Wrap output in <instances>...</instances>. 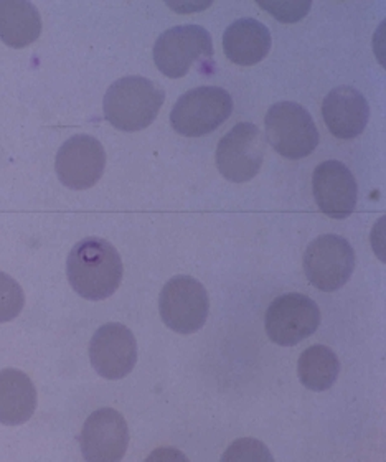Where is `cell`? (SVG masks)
I'll list each match as a JSON object with an SVG mask.
<instances>
[{
	"mask_svg": "<svg viewBox=\"0 0 386 462\" xmlns=\"http://www.w3.org/2000/svg\"><path fill=\"white\" fill-rule=\"evenodd\" d=\"M67 276L79 298L103 300L111 298L123 281V260L109 241L89 236L69 253Z\"/></svg>",
	"mask_w": 386,
	"mask_h": 462,
	"instance_id": "6da1fadb",
	"label": "cell"
},
{
	"mask_svg": "<svg viewBox=\"0 0 386 462\" xmlns=\"http://www.w3.org/2000/svg\"><path fill=\"white\" fill-rule=\"evenodd\" d=\"M165 91L144 77L115 81L105 97V117L119 131L135 133L152 125L164 106Z\"/></svg>",
	"mask_w": 386,
	"mask_h": 462,
	"instance_id": "7a4b0ae2",
	"label": "cell"
},
{
	"mask_svg": "<svg viewBox=\"0 0 386 462\" xmlns=\"http://www.w3.org/2000/svg\"><path fill=\"white\" fill-rule=\"evenodd\" d=\"M264 127L272 149L290 161L308 157L319 144V131L309 111L292 101L272 105L264 117Z\"/></svg>",
	"mask_w": 386,
	"mask_h": 462,
	"instance_id": "3957f363",
	"label": "cell"
},
{
	"mask_svg": "<svg viewBox=\"0 0 386 462\" xmlns=\"http://www.w3.org/2000/svg\"><path fill=\"white\" fill-rule=\"evenodd\" d=\"M233 99L226 89L200 87L179 97L170 113V125L185 137L213 133L232 116Z\"/></svg>",
	"mask_w": 386,
	"mask_h": 462,
	"instance_id": "277c9868",
	"label": "cell"
},
{
	"mask_svg": "<svg viewBox=\"0 0 386 462\" xmlns=\"http://www.w3.org/2000/svg\"><path fill=\"white\" fill-rule=\"evenodd\" d=\"M212 58V35L200 25H177L155 42V67L165 77L184 78L193 65L210 63Z\"/></svg>",
	"mask_w": 386,
	"mask_h": 462,
	"instance_id": "5b68a950",
	"label": "cell"
},
{
	"mask_svg": "<svg viewBox=\"0 0 386 462\" xmlns=\"http://www.w3.org/2000/svg\"><path fill=\"white\" fill-rule=\"evenodd\" d=\"M302 264L312 286L324 292H334L352 278L355 253L344 236L322 235L308 246Z\"/></svg>",
	"mask_w": 386,
	"mask_h": 462,
	"instance_id": "8992f818",
	"label": "cell"
},
{
	"mask_svg": "<svg viewBox=\"0 0 386 462\" xmlns=\"http://www.w3.org/2000/svg\"><path fill=\"white\" fill-rule=\"evenodd\" d=\"M159 310L167 328L179 334H193L207 322L210 299L202 282L192 276H175L161 292Z\"/></svg>",
	"mask_w": 386,
	"mask_h": 462,
	"instance_id": "52a82bcc",
	"label": "cell"
},
{
	"mask_svg": "<svg viewBox=\"0 0 386 462\" xmlns=\"http://www.w3.org/2000/svg\"><path fill=\"white\" fill-rule=\"evenodd\" d=\"M320 326V309L312 299L290 292L271 302L264 318L268 337L278 346H298Z\"/></svg>",
	"mask_w": 386,
	"mask_h": 462,
	"instance_id": "ba28073f",
	"label": "cell"
},
{
	"mask_svg": "<svg viewBox=\"0 0 386 462\" xmlns=\"http://www.w3.org/2000/svg\"><path fill=\"white\" fill-rule=\"evenodd\" d=\"M264 139L258 125L240 123L222 137L216 147V167L226 180L248 182L261 171Z\"/></svg>",
	"mask_w": 386,
	"mask_h": 462,
	"instance_id": "9c48e42d",
	"label": "cell"
},
{
	"mask_svg": "<svg viewBox=\"0 0 386 462\" xmlns=\"http://www.w3.org/2000/svg\"><path fill=\"white\" fill-rule=\"evenodd\" d=\"M106 152L93 135L78 134L60 147L55 169L60 182L71 190H87L103 177Z\"/></svg>",
	"mask_w": 386,
	"mask_h": 462,
	"instance_id": "30bf717a",
	"label": "cell"
},
{
	"mask_svg": "<svg viewBox=\"0 0 386 462\" xmlns=\"http://www.w3.org/2000/svg\"><path fill=\"white\" fill-rule=\"evenodd\" d=\"M81 454L87 462H117L129 446L124 416L113 408H101L87 416L79 436Z\"/></svg>",
	"mask_w": 386,
	"mask_h": 462,
	"instance_id": "8fae6325",
	"label": "cell"
},
{
	"mask_svg": "<svg viewBox=\"0 0 386 462\" xmlns=\"http://www.w3.org/2000/svg\"><path fill=\"white\" fill-rule=\"evenodd\" d=\"M89 360L99 375L106 380H121L137 364L134 334L123 324L111 322L96 330L89 342Z\"/></svg>",
	"mask_w": 386,
	"mask_h": 462,
	"instance_id": "7c38bea8",
	"label": "cell"
},
{
	"mask_svg": "<svg viewBox=\"0 0 386 462\" xmlns=\"http://www.w3.org/2000/svg\"><path fill=\"white\" fill-rule=\"evenodd\" d=\"M314 199L322 213L334 220L348 218L358 200V185L347 165L338 161H326L312 175Z\"/></svg>",
	"mask_w": 386,
	"mask_h": 462,
	"instance_id": "4fadbf2b",
	"label": "cell"
},
{
	"mask_svg": "<svg viewBox=\"0 0 386 462\" xmlns=\"http://www.w3.org/2000/svg\"><path fill=\"white\" fill-rule=\"evenodd\" d=\"M328 131L338 139H354L367 127L370 106L365 97L352 87H338L322 103Z\"/></svg>",
	"mask_w": 386,
	"mask_h": 462,
	"instance_id": "5bb4252c",
	"label": "cell"
},
{
	"mask_svg": "<svg viewBox=\"0 0 386 462\" xmlns=\"http://www.w3.org/2000/svg\"><path fill=\"white\" fill-rule=\"evenodd\" d=\"M270 29L254 19L234 20L223 35L226 58L240 67H252L270 53Z\"/></svg>",
	"mask_w": 386,
	"mask_h": 462,
	"instance_id": "9a60e30c",
	"label": "cell"
},
{
	"mask_svg": "<svg viewBox=\"0 0 386 462\" xmlns=\"http://www.w3.org/2000/svg\"><path fill=\"white\" fill-rule=\"evenodd\" d=\"M35 410L37 390L30 376L17 368L0 370V423H27Z\"/></svg>",
	"mask_w": 386,
	"mask_h": 462,
	"instance_id": "2e32d148",
	"label": "cell"
},
{
	"mask_svg": "<svg viewBox=\"0 0 386 462\" xmlns=\"http://www.w3.org/2000/svg\"><path fill=\"white\" fill-rule=\"evenodd\" d=\"M41 19L27 0H0V40L12 49H25L39 39Z\"/></svg>",
	"mask_w": 386,
	"mask_h": 462,
	"instance_id": "e0dca14e",
	"label": "cell"
},
{
	"mask_svg": "<svg viewBox=\"0 0 386 462\" xmlns=\"http://www.w3.org/2000/svg\"><path fill=\"white\" fill-rule=\"evenodd\" d=\"M298 374L302 385L312 392H326L337 382L340 362L334 350L326 346H312L299 356Z\"/></svg>",
	"mask_w": 386,
	"mask_h": 462,
	"instance_id": "ac0fdd59",
	"label": "cell"
},
{
	"mask_svg": "<svg viewBox=\"0 0 386 462\" xmlns=\"http://www.w3.org/2000/svg\"><path fill=\"white\" fill-rule=\"evenodd\" d=\"M23 304L25 296L19 282L0 271V324L17 318L23 309Z\"/></svg>",
	"mask_w": 386,
	"mask_h": 462,
	"instance_id": "d6986e66",
	"label": "cell"
},
{
	"mask_svg": "<svg viewBox=\"0 0 386 462\" xmlns=\"http://www.w3.org/2000/svg\"><path fill=\"white\" fill-rule=\"evenodd\" d=\"M223 462H272L270 449L258 439H238L225 451Z\"/></svg>",
	"mask_w": 386,
	"mask_h": 462,
	"instance_id": "ffe728a7",
	"label": "cell"
},
{
	"mask_svg": "<svg viewBox=\"0 0 386 462\" xmlns=\"http://www.w3.org/2000/svg\"><path fill=\"white\" fill-rule=\"evenodd\" d=\"M258 4L282 23L299 22L312 7L310 0H260Z\"/></svg>",
	"mask_w": 386,
	"mask_h": 462,
	"instance_id": "44dd1931",
	"label": "cell"
}]
</instances>
